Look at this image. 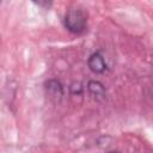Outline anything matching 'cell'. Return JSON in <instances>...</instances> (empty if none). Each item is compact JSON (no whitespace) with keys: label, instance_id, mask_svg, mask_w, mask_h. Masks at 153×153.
<instances>
[{"label":"cell","instance_id":"8992f818","mask_svg":"<svg viewBox=\"0 0 153 153\" xmlns=\"http://www.w3.org/2000/svg\"><path fill=\"white\" fill-rule=\"evenodd\" d=\"M36 4H37L38 6H41V7H47V8H49V7L51 6V2H47V1H45V2H43V1H37Z\"/></svg>","mask_w":153,"mask_h":153},{"label":"cell","instance_id":"7a4b0ae2","mask_svg":"<svg viewBox=\"0 0 153 153\" xmlns=\"http://www.w3.org/2000/svg\"><path fill=\"white\" fill-rule=\"evenodd\" d=\"M87 67L94 74H103L105 73V71H108V63L102 51H93L87 57Z\"/></svg>","mask_w":153,"mask_h":153},{"label":"cell","instance_id":"5b68a950","mask_svg":"<svg viewBox=\"0 0 153 153\" xmlns=\"http://www.w3.org/2000/svg\"><path fill=\"white\" fill-rule=\"evenodd\" d=\"M71 92H72L73 94H80V93L82 92V86H81V84H78V87H75V82H73V84L71 85Z\"/></svg>","mask_w":153,"mask_h":153},{"label":"cell","instance_id":"277c9868","mask_svg":"<svg viewBox=\"0 0 153 153\" xmlns=\"http://www.w3.org/2000/svg\"><path fill=\"white\" fill-rule=\"evenodd\" d=\"M44 88H45V92L47 94L54 99V100H61L62 96H63V86L62 84L56 80V79H49L44 82Z\"/></svg>","mask_w":153,"mask_h":153},{"label":"cell","instance_id":"6da1fadb","mask_svg":"<svg viewBox=\"0 0 153 153\" xmlns=\"http://www.w3.org/2000/svg\"><path fill=\"white\" fill-rule=\"evenodd\" d=\"M87 11L79 5H73L63 16V26L73 35H82L87 30Z\"/></svg>","mask_w":153,"mask_h":153},{"label":"cell","instance_id":"3957f363","mask_svg":"<svg viewBox=\"0 0 153 153\" xmlns=\"http://www.w3.org/2000/svg\"><path fill=\"white\" fill-rule=\"evenodd\" d=\"M86 90L88 96L96 102H102L106 98V88L98 80H90L86 85Z\"/></svg>","mask_w":153,"mask_h":153},{"label":"cell","instance_id":"52a82bcc","mask_svg":"<svg viewBox=\"0 0 153 153\" xmlns=\"http://www.w3.org/2000/svg\"><path fill=\"white\" fill-rule=\"evenodd\" d=\"M106 153H120L118 151H109V152H106Z\"/></svg>","mask_w":153,"mask_h":153}]
</instances>
